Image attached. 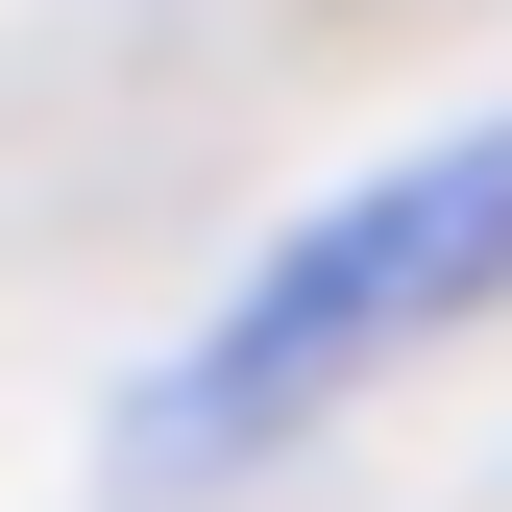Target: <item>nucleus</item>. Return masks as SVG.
Here are the masks:
<instances>
[{
    "mask_svg": "<svg viewBox=\"0 0 512 512\" xmlns=\"http://www.w3.org/2000/svg\"><path fill=\"white\" fill-rule=\"evenodd\" d=\"M512 293V122H464V147H415V171H366L342 220H293L269 269L220 293V342L171 366V464H269L293 415H342L366 366H415L439 317H488Z\"/></svg>",
    "mask_w": 512,
    "mask_h": 512,
    "instance_id": "obj_1",
    "label": "nucleus"
}]
</instances>
